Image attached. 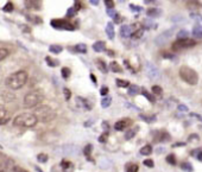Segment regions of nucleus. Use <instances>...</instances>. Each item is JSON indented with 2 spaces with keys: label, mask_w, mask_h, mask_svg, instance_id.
<instances>
[{
  "label": "nucleus",
  "mask_w": 202,
  "mask_h": 172,
  "mask_svg": "<svg viewBox=\"0 0 202 172\" xmlns=\"http://www.w3.org/2000/svg\"><path fill=\"white\" fill-rule=\"evenodd\" d=\"M131 124H132V121H131L130 119H123V120H119V121L116 122L114 128H116L117 131H124V129L127 128Z\"/></svg>",
  "instance_id": "9"
},
{
  "label": "nucleus",
  "mask_w": 202,
  "mask_h": 172,
  "mask_svg": "<svg viewBox=\"0 0 202 172\" xmlns=\"http://www.w3.org/2000/svg\"><path fill=\"white\" fill-rule=\"evenodd\" d=\"M143 163H144V165L148 166V167H153V166H155V163H153L152 159H145Z\"/></svg>",
  "instance_id": "41"
},
{
  "label": "nucleus",
  "mask_w": 202,
  "mask_h": 172,
  "mask_svg": "<svg viewBox=\"0 0 202 172\" xmlns=\"http://www.w3.org/2000/svg\"><path fill=\"white\" fill-rule=\"evenodd\" d=\"M74 14H75V9L74 7H70L68 10V12H67V16L68 17H74Z\"/></svg>",
  "instance_id": "46"
},
{
  "label": "nucleus",
  "mask_w": 202,
  "mask_h": 172,
  "mask_svg": "<svg viewBox=\"0 0 202 172\" xmlns=\"http://www.w3.org/2000/svg\"><path fill=\"white\" fill-rule=\"evenodd\" d=\"M92 5H97L99 4V0H89Z\"/></svg>",
  "instance_id": "57"
},
{
  "label": "nucleus",
  "mask_w": 202,
  "mask_h": 172,
  "mask_svg": "<svg viewBox=\"0 0 202 172\" xmlns=\"http://www.w3.org/2000/svg\"><path fill=\"white\" fill-rule=\"evenodd\" d=\"M38 122L37 118L32 113H22L17 115L13 120V125L17 127H24V128H31L36 126Z\"/></svg>",
  "instance_id": "2"
},
{
  "label": "nucleus",
  "mask_w": 202,
  "mask_h": 172,
  "mask_svg": "<svg viewBox=\"0 0 202 172\" xmlns=\"http://www.w3.org/2000/svg\"><path fill=\"white\" fill-rule=\"evenodd\" d=\"M191 140H198V137L196 134H193V135L189 137V141H191Z\"/></svg>",
  "instance_id": "55"
},
{
  "label": "nucleus",
  "mask_w": 202,
  "mask_h": 172,
  "mask_svg": "<svg viewBox=\"0 0 202 172\" xmlns=\"http://www.w3.org/2000/svg\"><path fill=\"white\" fill-rule=\"evenodd\" d=\"M143 33H144V30H143V29L134 30V33L132 35V38H133V39H138V38H140V37L143 36Z\"/></svg>",
  "instance_id": "30"
},
{
  "label": "nucleus",
  "mask_w": 202,
  "mask_h": 172,
  "mask_svg": "<svg viewBox=\"0 0 202 172\" xmlns=\"http://www.w3.org/2000/svg\"><path fill=\"white\" fill-rule=\"evenodd\" d=\"M47 63H48L49 65H51V66H55V65L57 64L56 62H52V61H51V57H47Z\"/></svg>",
  "instance_id": "49"
},
{
  "label": "nucleus",
  "mask_w": 202,
  "mask_h": 172,
  "mask_svg": "<svg viewBox=\"0 0 202 172\" xmlns=\"http://www.w3.org/2000/svg\"><path fill=\"white\" fill-rule=\"evenodd\" d=\"M131 32H132V30H131V27L129 25H123L120 27V35H121V37L127 38V37L131 36Z\"/></svg>",
  "instance_id": "13"
},
{
  "label": "nucleus",
  "mask_w": 202,
  "mask_h": 172,
  "mask_svg": "<svg viewBox=\"0 0 202 172\" xmlns=\"http://www.w3.org/2000/svg\"><path fill=\"white\" fill-rule=\"evenodd\" d=\"M48 154H45V153H39L38 155H37V159H38V161L39 163H47V160H48Z\"/></svg>",
  "instance_id": "32"
},
{
  "label": "nucleus",
  "mask_w": 202,
  "mask_h": 172,
  "mask_svg": "<svg viewBox=\"0 0 202 172\" xmlns=\"http://www.w3.org/2000/svg\"><path fill=\"white\" fill-rule=\"evenodd\" d=\"M134 135H136V131H134V129H130V131H127V132L125 133V139H126V140H130V139H132Z\"/></svg>",
  "instance_id": "33"
},
{
  "label": "nucleus",
  "mask_w": 202,
  "mask_h": 172,
  "mask_svg": "<svg viewBox=\"0 0 202 172\" xmlns=\"http://www.w3.org/2000/svg\"><path fill=\"white\" fill-rule=\"evenodd\" d=\"M117 85L118 87H120V88H126V87H129L130 85V82L129 81H125V79H120V78H117Z\"/></svg>",
  "instance_id": "23"
},
{
  "label": "nucleus",
  "mask_w": 202,
  "mask_h": 172,
  "mask_svg": "<svg viewBox=\"0 0 202 172\" xmlns=\"http://www.w3.org/2000/svg\"><path fill=\"white\" fill-rule=\"evenodd\" d=\"M140 118H142V119H144V120H145V121H148V122H151V121H155V120H156V118H155V116L146 118V116H144V115H140Z\"/></svg>",
  "instance_id": "48"
},
{
  "label": "nucleus",
  "mask_w": 202,
  "mask_h": 172,
  "mask_svg": "<svg viewBox=\"0 0 202 172\" xmlns=\"http://www.w3.org/2000/svg\"><path fill=\"white\" fill-rule=\"evenodd\" d=\"M107 139H108V132H104L102 134H101L100 137H99V141L100 142H106L107 141Z\"/></svg>",
  "instance_id": "35"
},
{
  "label": "nucleus",
  "mask_w": 202,
  "mask_h": 172,
  "mask_svg": "<svg viewBox=\"0 0 202 172\" xmlns=\"http://www.w3.org/2000/svg\"><path fill=\"white\" fill-rule=\"evenodd\" d=\"M13 166V163L11 160H0V172H6Z\"/></svg>",
  "instance_id": "11"
},
{
  "label": "nucleus",
  "mask_w": 202,
  "mask_h": 172,
  "mask_svg": "<svg viewBox=\"0 0 202 172\" xmlns=\"http://www.w3.org/2000/svg\"><path fill=\"white\" fill-rule=\"evenodd\" d=\"M92 150H93V146L90 145V144H88L86 147H84V150H83V153H84V155L89 159V160H92V158H90V154H92Z\"/></svg>",
  "instance_id": "25"
},
{
  "label": "nucleus",
  "mask_w": 202,
  "mask_h": 172,
  "mask_svg": "<svg viewBox=\"0 0 202 172\" xmlns=\"http://www.w3.org/2000/svg\"><path fill=\"white\" fill-rule=\"evenodd\" d=\"M3 11H5V12H12V11H13V5H12V3H7V4L3 7Z\"/></svg>",
  "instance_id": "38"
},
{
  "label": "nucleus",
  "mask_w": 202,
  "mask_h": 172,
  "mask_svg": "<svg viewBox=\"0 0 202 172\" xmlns=\"http://www.w3.org/2000/svg\"><path fill=\"white\" fill-rule=\"evenodd\" d=\"M49 50H50V51H51L52 53H60V52H62L63 48H62L61 45H56V44H52V45H50Z\"/></svg>",
  "instance_id": "21"
},
{
  "label": "nucleus",
  "mask_w": 202,
  "mask_h": 172,
  "mask_svg": "<svg viewBox=\"0 0 202 172\" xmlns=\"http://www.w3.org/2000/svg\"><path fill=\"white\" fill-rule=\"evenodd\" d=\"M110 68H111V70H112L113 72H121V71H123L121 66H120L117 62H112V63L110 64Z\"/></svg>",
  "instance_id": "18"
},
{
  "label": "nucleus",
  "mask_w": 202,
  "mask_h": 172,
  "mask_svg": "<svg viewBox=\"0 0 202 172\" xmlns=\"http://www.w3.org/2000/svg\"><path fill=\"white\" fill-rule=\"evenodd\" d=\"M75 50L77 52H81V53H86L87 52V46L84 44H77L75 45Z\"/></svg>",
  "instance_id": "28"
},
{
  "label": "nucleus",
  "mask_w": 202,
  "mask_h": 172,
  "mask_svg": "<svg viewBox=\"0 0 202 172\" xmlns=\"http://www.w3.org/2000/svg\"><path fill=\"white\" fill-rule=\"evenodd\" d=\"M43 100H44V95H43V93L41 90H32V92H29L25 95L24 106L26 108H35L39 103H42Z\"/></svg>",
  "instance_id": "5"
},
{
  "label": "nucleus",
  "mask_w": 202,
  "mask_h": 172,
  "mask_svg": "<svg viewBox=\"0 0 202 172\" xmlns=\"http://www.w3.org/2000/svg\"><path fill=\"white\" fill-rule=\"evenodd\" d=\"M105 5L107 9H113L114 7V1L113 0H105Z\"/></svg>",
  "instance_id": "44"
},
{
  "label": "nucleus",
  "mask_w": 202,
  "mask_h": 172,
  "mask_svg": "<svg viewBox=\"0 0 202 172\" xmlns=\"http://www.w3.org/2000/svg\"><path fill=\"white\" fill-rule=\"evenodd\" d=\"M126 172H138V165L137 164H131L127 166Z\"/></svg>",
  "instance_id": "34"
},
{
  "label": "nucleus",
  "mask_w": 202,
  "mask_h": 172,
  "mask_svg": "<svg viewBox=\"0 0 202 172\" xmlns=\"http://www.w3.org/2000/svg\"><path fill=\"white\" fill-rule=\"evenodd\" d=\"M195 157H196V158H197V159H198L200 161H202V150H200V151L197 152V154H196Z\"/></svg>",
  "instance_id": "53"
},
{
  "label": "nucleus",
  "mask_w": 202,
  "mask_h": 172,
  "mask_svg": "<svg viewBox=\"0 0 202 172\" xmlns=\"http://www.w3.org/2000/svg\"><path fill=\"white\" fill-rule=\"evenodd\" d=\"M25 5L29 10H38L42 6V0H25Z\"/></svg>",
  "instance_id": "10"
},
{
  "label": "nucleus",
  "mask_w": 202,
  "mask_h": 172,
  "mask_svg": "<svg viewBox=\"0 0 202 172\" xmlns=\"http://www.w3.org/2000/svg\"><path fill=\"white\" fill-rule=\"evenodd\" d=\"M61 166H62L63 170H68V167L71 166V164H70V161H68V160H63V161L61 163Z\"/></svg>",
  "instance_id": "43"
},
{
  "label": "nucleus",
  "mask_w": 202,
  "mask_h": 172,
  "mask_svg": "<svg viewBox=\"0 0 202 172\" xmlns=\"http://www.w3.org/2000/svg\"><path fill=\"white\" fill-rule=\"evenodd\" d=\"M195 44H196V42L194 39H190L188 37H183V38H178L176 42H174L172 45H171V48H172V50L178 51V50L189 49V48L194 46Z\"/></svg>",
  "instance_id": "6"
},
{
  "label": "nucleus",
  "mask_w": 202,
  "mask_h": 172,
  "mask_svg": "<svg viewBox=\"0 0 202 172\" xmlns=\"http://www.w3.org/2000/svg\"><path fill=\"white\" fill-rule=\"evenodd\" d=\"M146 13L149 17H158L161 14V11L158 9H149Z\"/></svg>",
  "instance_id": "24"
},
{
  "label": "nucleus",
  "mask_w": 202,
  "mask_h": 172,
  "mask_svg": "<svg viewBox=\"0 0 202 172\" xmlns=\"http://www.w3.org/2000/svg\"><path fill=\"white\" fill-rule=\"evenodd\" d=\"M178 75L179 77L188 84L190 85H196L197 82H198V75L197 72L191 69L190 66H187V65H182L179 68V71H178Z\"/></svg>",
  "instance_id": "4"
},
{
  "label": "nucleus",
  "mask_w": 202,
  "mask_h": 172,
  "mask_svg": "<svg viewBox=\"0 0 202 172\" xmlns=\"http://www.w3.org/2000/svg\"><path fill=\"white\" fill-rule=\"evenodd\" d=\"M144 1L146 3V4H151V3H153L155 0H144Z\"/></svg>",
  "instance_id": "61"
},
{
  "label": "nucleus",
  "mask_w": 202,
  "mask_h": 172,
  "mask_svg": "<svg viewBox=\"0 0 202 172\" xmlns=\"http://www.w3.org/2000/svg\"><path fill=\"white\" fill-rule=\"evenodd\" d=\"M193 33H194V36H196V37L202 36V27H201V26H195Z\"/></svg>",
  "instance_id": "37"
},
{
  "label": "nucleus",
  "mask_w": 202,
  "mask_h": 172,
  "mask_svg": "<svg viewBox=\"0 0 202 172\" xmlns=\"http://www.w3.org/2000/svg\"><path fill=\"white\" fill-rule=\"evenodd\" d=\"M28 78H29L28 72L24 71V70H19V71H16V72L11 74L6 78L5 83H6V85L10 89L17 90V89H20L22 87H24L25 83L28 82Z\"/></svg>",
  "instance_id": "1"
},
{
  "label": "nucleus",
  "mask_w": 202,
  "mask_h": 172,
  "mask_svg": "<svg viewBox=\"0 0 202 172\" xmlns=\"http://www.w3.org/2000/svg\"><path fill=\"white\" fill-rule=\"evenodd\" d=\"M63 93H64V98H65V100H69V99L71 98V92H70L68 88H64V89H63Z\"/></svg>",
  "instance_id": "42"
},
{
  "label": "nucleus",
  "mask_w": 202,
  "mask_h": 172,
  "mask_svg": "<svg viewBox=\"0 0 202 172\" xmlns=\"http://www.w3.org/2000/svg\"><path fill=\"white\" fill-rule=\"evenodd\" d=\"M151 153H152V147H151V145H145L144 147L140 148V154H143V155H149V154H151Z\"/></svg>",
  "instance_id": "17"
},
{
  "label": "nucleus",
  "mask_w": 202,
  "mask_h": 172,
  "mask_svg": "<svg viewBox=\"0 0 202 172\" xmlns=\"http://www.w3.org/2000/svg\"><path fill=\"white\" fill-rule=\"evenodd\" d=\"M96 64H97V66H99V69H100L101 72H107V65H106V63H105L104 61L97 59Z\"/></svg>",
  "instance_id": "19"
},
{
  "label": "nucleus",
  "mask_w": 202,
  "mask_h": 172,
  "mask_svg": "<svg viewBox=\"0 0 202 172\" xmlns=\"http://www.w3.org/2000/svg\"><path fill=\"white\" fill-rule=\"evenodd\" d=\"M149 75L151 76V77H155L156 75H157V71H156V69H155V66H152L151 64H149Z\"/></svg>",
  "instance_id": "39"
},
{
  "label": "nucleus",
  "mask_w": 202,
  "mask_h": 172,
  "mask_svg": "<svg viewBox=\"0 0 202 172\" xmlns=\"http://www.w3.org/2000/svg\"><path fill=\"white\" fill-rule=\"evenodd\" d=\"M35 116L37 118L38 121L41 122H49L56 118V112L47 105H42L35 109Z\"/></svg>",
  "instance_id": "3"
},
{
  "label": "nucleus",
  "mask_w": 202,
  "mask_h": 172,
  "mask_svg": "<svg viewBox=\"0 0 202 172\" xmlns=\"http://www.w3.org/2000/svg\"><path fill=\"white\" fill-rule=\"evenodd\" d=\"M61 74H62V77L67 79V78L70 76V69H69V68H67V66H64V68H62Z\"/></svg>",
  "instance_id": "31"
},
{
  "label": "nucleus",
  "mask_w": 202,
  "mask_h": 172,
  "mask_svg": "<svg viewBox=\"0 0 202 172\" xmlns=\"http://www.w3.org/2000/svg\"><path fill=\"white\" fill-rule=\"evenodd\" d=\"M1 98H3L6 102H10V101H13V100L16 99V95L12 94V93H10V92H3V93H1Z\"/></svg>",
  "instance_id": "14"
},
{
  "label": "nucleus",
  "mask_w": 202,
  "mask_h": 172,
  "mask_svg": "<svg viewBox=\"0 0 202 172\" xmlns=\"http://www.w3.org/2000/svg\"><path fill=\"white\" fill-rule=\"evenodd\" d=\"M93 49H94V51H96V52H101V51H104V50L106 49V44H105V42H102V40H97V42H95V43L93 44Z\"/></svg>",
  "instance_id": "12"
},
{
  "label": "nucleus",
  "mask_w": 202,
  "mask_h": 172,
  "mask_svg": "<svg viewBox=\"0 0 202 172\" xmlns=\"http://www.w3.org/2000/svg\"><path fill=\"white\" fill-rule=\"evenodd\" d=\"M177 108H178V111H181V112H187V111H188V107L184 106V105H179Z\"/></svg>",
  "instance_id": "50"
},
{
  "label": "nucleus",
  "mask_w": 202,
  "mask_h": 172,
  "mask_svg": "<svg viewBox=\"0 0 202 172\" xmlns=\"http://www.w3.org/2000/svg\"><path fill=\"white\" fill-rule=\"evenodd\" d=\"M166 161H168L170 165H176V158H175V155H174V154H169V155L166 157Z\"/></svg>",
  "instance_id": "36"
},
{
  "label": "nucleus",
  "mask_w": 202,
  "mask_h": 172,
  "mask_svg": "<svg viewBox=\"0 0 202 172\" xmlns=\"http://www.w3.org/2000/svg\"><path fill=\"white\" fill-rule=\"evenodd\" d=\"M12 171H13V172H26L24 168H22V167H19V166H13V167H12Z\"/></svg>",
  "instance_id": "47"
},
{
  "label": "nucleus",
  "mask_w": 202,
  "mask_h": 172,
  "mask_svg": "<svg viewBox=\"0 0 202 172\" xmlns=\"http://www.w3.org/2000/svg\"><path fill=\"white\" fill-rule=\"evenodd\" d=\"M108 14H110V16H114L116 13H114V11H113L112 9H108Z\"/></svg>",
  "instance_id": "59"
},
{
  "label": "nucleus",
  "mask_w": 202,
  "mask_h": 172,
  "mask_svg": "<svg viewBox=\"0 0 202 172\" xmlns=\"http://www.w3.org/2000/svg\"><path fill=\"white\" fill-rule=\"evenodd\" d=\"M143 95H144V96H145V98H146L150 102H155V98H153L151 94H149L146 90H143Z\"/></svg>",
  "instance_id": "40"
},
{
  "label": "nucleus",
  "mask_w": 202,
  "mask_h": 172,
  "mask_svg": "<svg viewBox=\"0 0 202 172\" xmlns=\"http://www.w3.org/2000/svg\"><path fill=\"white\" fill-rule=\"evenodd\" d=\"M113 17H114V22H116V23H120V22H121V17H120L119 14L116 13Z\"/></svg>",
  "instance_id": "51"
},
{
  "label": "nucleus",
  "mask_w": 202,
  "mask_h": 172,
  "mask_svg": "<svg viewBox=\"0 0 202 172\" xmlns=\"http://www.w3.org/2000/svg\"><path fill=\"white\" fill-rule=\"evenodd\" d=\"M152 93H153L155 95L161 96V95L163 94V89L159 87V85H153V87H152Z\"/></svg>",
  "instance_id": "29"
},
{
  "label": "nucleus",
  "mask_w": 202,
  "mask_h": 172,
  "mask_svg": "<svg viewBox=\"0 0 202 172\" xmlns=\"http://www.w3.org/2000/svg\"><path fill=\"white\" fill-rule=\"evenodd\" d=\"M100 94L102 96H106L108 94V88L107 87H102V88H101V90H100Z\"/></svg>",
  "instance_id": "45"
},
{
  "label": "nucleus",
  "mask_w": 202,
  "mask_h": 172,
  "mask_svg": "<svg viewBox=\"0 0 202 172\" xmlns=\"http://www.w3.org/2000/svg\"><path fill=\"white\" fill-rule=\"evenodd\" d=\"M9 55H10L9 49H6V48H0V61H4Z\"/></svg>",
  "instance_id": "22"
},
{
  "label": "nucleus",
  "mask_w": 202,
  "mask_h": 172,
  "mask_svg": "<svg viewBox=\"0 0 202 172\" xmlns=\"http://www.w3.org/2000/svg\"><path fill=\"white\" fill-rule=\"evenodd\" d=\"M80 6H81V4H80V0H75V10H77V11H78Z\"/></svg>",
  "instance_id": "54"
},
{
  "label": "nucleus",
  "mask_w": 202,
  "mask_h": 172,
  "mask_svg": "<svg viewBox=\"0 0 202 172\" xmlns=\"http://www.w3.org/2000/svg\"><path fill=\"white\" fill-rule=\"evenodd\" d=\"M111 102H112V98L106 95L102 100H101V106H102V108H107V107L111 106Z\"/></svg>",
  "instance_id": "16"
},
{
  "label": "nucleus",
  "mask_w": 202,
  "mask_h": 172,
  "mask_svg": "<svg viewBox=\"0 0 202 172\" xmlns=\"http://www.w3.org/2000/svg\"><path fill=\"white\" fill-rule=\"evenodd\" d=\"M11 120V114L4 107H0V125H5Z\"/></svg>",
  "instance_id": "8"
},
{
  "label": "nucleus",
  "mask_w": 202,
  "mask_h": 172,
  "mask_svg": "<svg viewBox=\"0 0 202 172\" xmlns=\"http://www.w3.org/2000/svg\"><path fill=\"white\" fill-rule=\"evenodd\" d=\"M138 93H139V87H138V85H134V84L129 85V94L130 95H137Z\"/></svg>",
  "instance_id": "20"
},
{
  "label": "nucleus",
  "mask_w": 202,
  "mask_h": 172,
  "mask_svg": "<svg viewBox=\"0 0 202 172\" xmlns=\"http://www.w3.org/2000/svg\"><path fill=\"white\" fill-rule=\"evenodd\" d=\"M181 168L183 171H187V172H193V166L190 163H182L181 164Z\"/></svg>",
  "instance_id": "27"
},
{
  "label": "nucleus",
  "mask_w": 202,
  "mask_h": 172,
  "mask_svg": "<svg viewBox=\"0 0 202 172\" xmlns=\"http://www.w3.org/2000/svg\"><path fill=\"white\" fill-rule=\"evenodd\" d=\"M190 17H191V18H195V19H201V20H202V17H201L200 14H197V13H191Z\"/></svg>",
  "instance_id": "52"
},
{
  "label": "nucleus",
  "mask_w": 202,
  "mask_h": 172,
  "mask_svg": "<svg viewBox=\"0 0 202 172\" xmlns=\"http://www.w3.org/2000/svg\"><path fill=\"white\" fill-rule=\"evenodd\" d=\"M51 26L57 29V30H68V31H74L75 26L71 25L69 22L64 19H52L51 20Z\"/></svg>",
  "instance_id": "7"
},
{
  "label": "nucleus",
  "mask_w": 202,
  "mask_h": 172,
  "mask_svg": "<svg viewBox=\"0 0 202 172\" xmlns=\"http://www.w3.org/2000/svg\"><path fill=\"white\" fill-rule=\"evenodd\" d=\"M170 139V135L168 134V133H161L159 134V137L157 138V141H159V142H164V141H166V140H169Z\"/></svg>",
  "instance_id": "26"
},
{
  "label": "nucleus",
  "mask_w": 202,
  "mask_h": 172,
  "mask_svg": "<svg viewBox=\"0 0 202 172\" xmlns=\"http://www.w3.org/2000/svg\"><path fill=\"white\" fill-rule=\"evenodd\" d=\"M106 33L108 35L110 39H113L114 38V29H113V24L112 23H108L107 26H106Z\"/></svg>",
  "instance_id": "15"
},
{
  "label": "nucleus",
  "mask_w": 202,
  "mask_h": 172,
  "mask_svg": "<svg viewBox=\"0 0 202 172\" xmlns=\"http://www.w3.org/2000/svg\"><path fill=\"white\" fill-rule=\"evenodd\" d=\"M177 146H184V142H178V144H174L172 147H177Z\"/></svg>",
  "instance_id": "58"
},
{
  "label": "nucleus",
  "mask_w": 202,
  "mask_h": 172,
  "mask_svg": "<svg viewBox=\"0 0 202 172\" xmlns=\"http://www.w3.org/2000/svg\"><path fill=\"white\" fill-rule=\"evenodd\" d=\"M90 78H92V81H93L94 83H96V82H97V81H96V78H95V76H94L93 74H90Z\"/></svg>",
  "instance_id": "60"
},
{
  "label": "nucleus",
  "mask_w": 202,
  "mask_h": 172,
  "mask_svg": "<svg viewBox=\"0 0 202 172\" xmlns=\"http://www.w3.org/2000/svg\"><path fill=\"white\" fill-rule=\"evenodd\" d=\"M130 7L132 10H137V11H142V7H138V6H134V5H130Z\"/></svg>",
  "instance_id": "56"
}]
</instances>
